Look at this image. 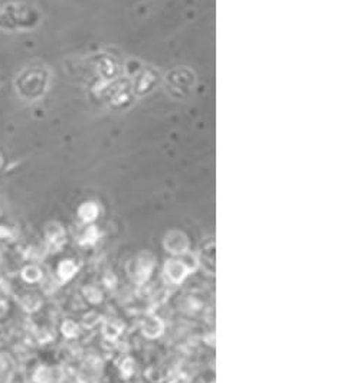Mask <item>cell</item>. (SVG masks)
Masks as SVG:
<instances>
[{
  "label": "cell",
  "instance_id": "ffe728a7",
  "mask_svg": "<svg viewBox=\"0 0 360 383\" xmlns=\"http://www.w3.org/2000/svg\"><path fill=\"white\" fill-rule=\"evenodd\" d=\"M9 310V304L5 299H0V320H2Z\"/></svg>",
  "mask_w": 360,
  "mask_h": 383
},
{
  "label": "cell",
  "instance_id": "ac0fdd59",
  "mask_svg": "<svg viewBox=\"0 0 360 383\" xmlns=\"http://www.w3.org/2000/svg\"><path fill=\"white\" fill-rule=\"evenodd\" d=\"M15 238V232L5 225H0V241H12Z\"/></svg>",
  "mask_w": 360,
  "mask_h": 383
},
{
  "label": "cell",
  "instance_id": "3957f363",
  "mask_svg": "<svg viewBox=\"0 0 360 383\" xmlns=\"http://www.w3.org/2000/svg\"><path fill=\"white\" fill-rule=\"evenodd\" d=\"M189 238L182 231H170L163 239L165 250L173 255H183L189 250Z\"/></svg>",
  "mask_w": 360,
  "mask_h": 383
},
{
  "label": "cell",
  "instance_id": "9c48e42d",
  "mask_svg": "<svg viewBox=\"0 0 360 383\" xmlns=\"http://www.w3.org/2000/svg\"><path fill=\"white\" fill-rule=\"evenodd\" d=\"M19 306L25 313L33 314L42 307V299L36 294V292H25L19 299Z\"/></svg>",
  "mask_w": 360,
  "mask_h": 383
},
{
  "label": "cell",
  "instance_id": "d6986e66",
  "mask_svg": "<svg viewBox=\"0 0 360 383\" xmlns=\"http://www.w3.org/2000/svg\"><path fill=\"white\" fill-rule=\"evenodd\" d=\"M123 375L124 376H131L133 375V370H134V365H133V360L131 359H127L126 362L123 363Z\"/></svg>",
  "mask_w": 360,
  "mask_h": 383
},
{
  "label": "cell",
  "instance_id": "44dd1931",
  "mask_svg": "<svg viewBox=\"0 0 360 383\" xmlns=\"http://www.w3.org/2000/svg\"><path fill=\"white\" fill-rule=\"evenodd\" d=\"M104 283H105V285H107V287H110V288H111V287H114V284H116V277H114V274L107 273Z\"/></svg>",
  "mask_w": 360,
  "mask_h": 383
},
{
  "label": "cell",
  "instance_id": "5bb4252c",
  "mask_svg": "<svg viewBox=\"0 0 360 383\" xmlns=\"http://www.w3.org/2000/svg\"><path fill=\"white\" fill-rule=\"evenodd\" d=\"M84 294H85V297H87L89 301H91L93 304H98V303L103 300V294H101V292H100L97 288H94V287H87V288L84 290Z\"/></svg>",
  "mask_w": 360,
  "mask_h": 383
},
{
  "label": "cell",
  "instance_id": "4fadbf2b",
  "mask_svg": "<svg viewBox=\"0 0 360 383\" xmlns=\"http://www.w3.org/2000/svg\"><path fill=\"white\" fill-rule=\"evenodd\" d=\"M96 216H97V208L94 205L87 204L80 209V218L84 222H91L93 219H96Z\"/></svg>",
  "mask_w": 360,
  "mask_h": 383
},
{
  "label": "cell",
  "instance_id": "277c9868",
  "mask_svg": "<svg viewBox=\"0 0 360 383\" xmlns=\"http://www.w3.org/2000/svg\"><path fill=\"white\" fill-rule=\"evenodd\" d=\"M215 241H207L202 243L199 254L196 257L197 260V265L202 266L204 271H207L209 276H215L216 274V261H215Z\"/></svg>",
  "mask_w": 360,
  "mask_h": 383
},
{
  "label": "cell",
  "instance_id": "9a60e30c",
  "mask_svg": "<svg viewBox=\"0 0 360 383\" xmlns=\"http://www.w3.org/2000/svg\"><path fill=\"white\" fill-rule=\"evenodd\" d=\"M120 331H121V327H119L114 323H108L107 326H104V330H103L107 339H116V337L120 334Z\"/></svg>",
  "mask_w": 360,
  "mask_h": 383
},
{
  "label": "cell",
  "instance_id": "2e32d148",
  "mask_svg": "<svg viewBox=\"0 0 360 383\" xmlns=\"http://www.w3.org/2000/svg\"><path fill=\"white\" fill-rule=\"evenodd\" d=\"M97 239H98L97 230H96V228H89V230L84 234V238L81 239V243H94V242H97Z\"/></svg>",
  "mask_w": 360,
  "mask_h": 383
},
{
  "label": "cell",
  "instance_id": "e0dca14e",
  "mask_svg": "<svg viewBox=\"0 0 360 383\" xmlns=\"http://www.w3.org/2000/svg\"><path fill=\"white\" fill-rule=\"evenodd\" d=\"M100 322V317L96 313H89L82 319V323L85 327H94Z\"/></svg>",
  "mask_w": 360,
  "mask_h": 383
},
{
  "label": "cell",
  "instance_id": "52a82bcc",
  "mask_svg": "<svg viewBox=\"0 0 360 383\" xmlns=\"http://www.w3.org/2000/svg\"><path fill=\"white\" fill-rule=\"evenodd\" d=\"M20 278L27 284H38L43 280V271L36 264H28L19 269Z\"/></svg>",
  "mask_w": 360,
  "mask_h": 383
},
{
  "label": "cell",
  "instance_id": "7a4b0ae2",
  "mask_svg": "<svg viewBox=\"0 0 360 383\" xmlns=\"http://www.w3.org/2000/svg\"><path fill=\"white\" fill-rule=\"evenodd\" d=\"M195 271L193 265L182 261V260H169L165 265V277L173 283L180 284L189 274Z\"/></svg>",
  "mask_w": 360,
  "mask_h": 383
},
{
  "label": "cell",
  "instance_id": "30bf717a",
  "mask_svg": "<svg viewBox=\"0 0 360 383\" xmlns=\"http://www.w3.org/2000/svg\"><path fill=\"white\" fill-rule=\"evenodd\" d=\"M78 273V266L74 261L71 260H63L59 262L58 269H57V277L59 281H70L75 274Z\"/></svg>",
  "mask_w": 360,
  "mask_h": 383
},
{
  "label": "cell",
  "instance_id": "7c38bea8",
  "mask_svg": "<svg viewBox=\"0 0 360 383\" xmlns=\"http://www.w3.org/2000/svg\"><path fill=\"white\" fill-rule=\"evenodd\" d=\"M62 333H63V336L68 337V339H74V337H77L78 333H80L78 324L74 323L73 320L63 322V324H62Z\"/></svg>",
  "mask_w": 360,
  "mask_h": 383
},
{
  "label": "cell",
  "instance_id": "8992f818",
  "mask_svg": "<svg viewBox=\"0 0 360 383\" xmlns=\"http://www.w3.org/2000/svg\"><path fill=\"white\" fill-rule=\"evenodd\" d=\"M16 360L5 350H0V383H12L16 375Z\"/></svg>",
  "mask_w": 360,
  "mask_h": 383
},
{
  "label": "cell",
  "instance_id": "6da1fadb",
  "mask_svg": "<svg viewBox=\"0 0 360 383\" xmlns=\"http://www.w3.org/2000/svg\"><path fill=\"white\" fill-rule=\"evenodd\" d=\"M154 257L150 253H142L136 258H133L128 264V276L137 285L144 284L154 268Z\"/></svg>",
  "mask_w": 360,
  "mask_h": 383
},
{
  "label": "cell",
  "instance_id": "ba28073f",
  "mask_svg": "<svg viewBox=\"0 0 360 383\" xmlns=\"http://www.w3.org/2000/svg\"><path fill=\"white\" fill-rule=\"evenodd\" d=\"M142 330L143 334L149 337V339H156V337H159L163 331V323L159 317H156V315H149L142 326Z\"/></svg>",
  "mask_w": 360,
  "mask_h": 383
},
{
  "label": "cell",
  "instance_id": "5b68a950",
  "mask_svg": "<svg viewBox=\"0 0 360 383\" xmlns=\"http://www.w3.org/2000/svg\"><path fill=\"white\" fill-rule=\"evenodd\" d=\"M45 239L47 243L52 250H59L66 242V234L62 225L58 222H50L47 227H45Z\"/></svg>",
  "mask_w": 360,
  "mask_h": 383
},
{
  "label": "cell",
  "instance_id": "8fae6325",
  "mask_svg": "<svg viewBox=\"0 0 360 383\" xmlns=\"http://www.w3.org/2000/svg\"><path fill=\"white\" fill-rule=\"evenodd\" d=\"M32 383H55L54 370L48 366H39L33 370Z\"/></svg>",
  "mask_w": 360,
  "mask_h": 383
}]
</instances>
